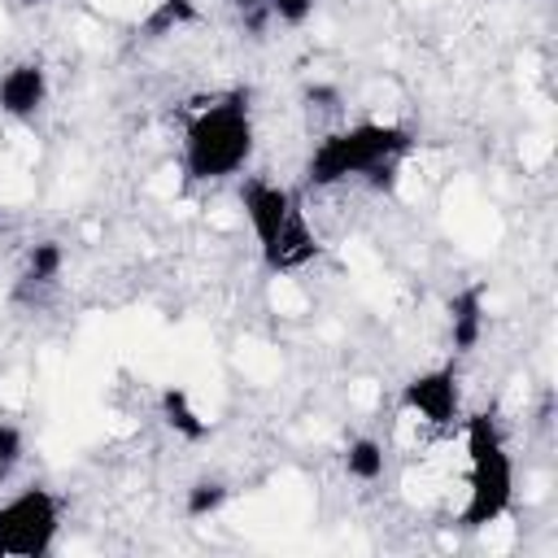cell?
Wrapping results in <instances>:
<instances>
[{
	"instance_id": "6da1fadb",
	"label": "cell",
	"mask_w": 558,
	"mask_h": 558,
	"mask_svg": "<svg viewBox=\"0 0 558 558\" xmlns=\"http://www.w3.org/2000/svg\"><path fill=\"white\" fill-rule=\"evenodd\" d=\"M253 157V109L248 92H227L201 105L183 126V174L192 183H218Z\"/></svg>"
},
{
	"instance_id": "7a4b0ae2",
	"label": "cell",
	"mask_w": 558,
	"mask_h": 558,
	"mask_svg": "<svg viewBox=\"0 0 558 558\" xmlns=\"http://www.w3.org/2000/svg\"><path fill=\"white\" fill-rule=\"evenodd\" d=\"M414 131L401 122H353L323 135L305 161V187H336L344 179H366L379 166H401L414 153Z\"/></svg>"
},
{
	"instance_id": "3957f363",
	"label": "cell",
	"mask_w": 558,
	"mask_h": 558,
	"mask_svg": "<svg viewBox=\"0 0 558 558\" xmlns=\"http://www.w3.org/2000/svg\"><path fill=\"white\" fill-rule=\"evenodd\" d=\"M462 432H466V506L458 523L466 532H480L510 510L514 462H510V449H506V436L493 410H475Z\"/></svg>"
},
{
	"instance_id": "277c9868",
	"label": "cell",
	"mask_w": 558,
	"mask_h": 558,
	"mask_svg": "<svg viewBox=\"0 0 558 558\" xmlns=\"http://www.w3.org/2000/svg\"><path fill=\"white\" fill-rule=\"evenodd\" d=\"M61 532V501L52 488L31 484L0 506V558H44Z\"/></svg>"
},
{
	"instance_id": "5b68a950",
	"label": "cell",
	"mask_w": 558,
	"mask_h": 558,
	"mask_svg": "<svg viewBox=\"0 0 558 558\" xmlns=\"http://www.w3.org/2000/svg\"><path fill=\"white\" fill-rule=\"evenodd\" d=\"M401 405L410 414H418L423 423L432 427H449L462 410V384H458V366H436V371H423L414 379H405L401 388Z\"/></svg>"
},
{
	"instance_id": "8992f818",
	"label": "cell",
	"mask_w": 558,
	"mask_h": 558,
	"mask_svg": "<svg viewBox=\"0 0 558 558\" xmlns=\"http://www.w3.org/2000/svg\"><path fill=\"white\" fill-rule=\"evenodd\" d=\"M240 205H244V218H248V227H253V235H257V248H262V257L275 248V240H279V231H283V222H288V214L301 205L283 183H270V179H262V174H248L244 183H240Z\"/></svg>"
},
{
	"instance_id": "52a82bcc",
	"label": "cell",
	"mask_w": 558,
	"mask_h": 558,
	"mask_svg": "<svg viewBox=\"0 0 558 558\" xmlns=\"http://www.w3.org/2000/svg\"><path fill=\"white\" fill-rule=\"evenodd\" d=\"M48 100V70L39 61H17L0 74V109L9 118H35Z\"/></svg>"
},
{
	"instance_id": "ba28073f",
	"label": "cell",
	"mask_w": 558,
	"mask_h": 558,
	"mask_svg": "<svg viewBox=\"0 0 558 558\" xmlns=\"http://www.w3.org/2000/svg\"><path fill=\"white\" fill-rule=\"evenodd\" d=\"M484 336V283H471L449 296V340L453 353H471Z\"/></svg>"
},
{
	"instance_id": "9c48e42d",
	"label": "cell",
	"mask_w": 558,
	"mask_h": 558,
	"mask_svg": "<svg viewBox=\"0 0 558 558\" xmlns=\"http://www.w3.org/2000/svg\"><path fill=\"white\" fill-rule=\"evenodd\" d=\"M161 418H166L183 440H205V436H209V418H201V410L192 405L187 388H179V384L161 388Z\"/></svg>"
},
{
	"instance_id": "30bf717a",
	"label": "cell",
	"mask_w": 558,
	"mask_h": 558,
	"mask_svg": "<svg viewBox=\"0 0 558 558\" xmlns=\"http://www.w3.org/2000/svg\"><path fill=\"white\" fill-rule=\"evenodd\" d=\"M65 266V253L57 240H39L31 253H26V270H22V288H52L57 275Z\"/></svg>"
},
{
	"instance_id": "8fae6325",
	"label": "cell",
	"mask_w": 558,
	"mask_h": 558,
	"mask_svg": "<svg viewBox=\"0 0 558 558\" xmlns=\"http://www.w3.org/2000/svg\"><path fill=\"white\" fill-rule=\"evenodd\" d=\"M196 17H201V13H196L192 0H157V9L140 22V35H144V39H161V35H170V31H179V26L196 22Z\"/></svg>"
},
{
	"instance_id": "7c38bea8",
	"label": "cell",
	"mask_w": 558,
	"mask_h": 558,
	"mask_svg": "<svg viewBox=\"0 0 558 558\" xmlns=\"http://www.w3.org/2000/svg\"><path fill=\"white\" fill-rule=\"evenodd\" d=\"M344 471H349L353 480H362V484H375V480L384 475V445H379L375 436L349 440V449H344Z\"/></svg>"
},
{
	"instance_id": "4fadbf2b",
	"label": "cell",
	"mask_w": 558,
	"mask_h": 558,
	"mask_svg": "<svg viewBox=\"0 0 558 558\" xmlns=\"http://www.w3.org/2000/svg\"><path fill=\"white\" fill-rule=\"evenodd\" d=\"M227 497H231V488L222 484V480H196L192 488H187V497H183V514L187 519H209V514H218L222 506H227Z\"/></svg>"
},
{
	"instance_id": "5bb4252c",
	"label": "cell",
	"mask_w": 558,
	"mask_h": 558,
	"mask_svg": "<svg viewBox=\"0 0 558 558\" xmlns=\"http://www.w3.org/2000/svg\"><path fill=\"white\" fill-rule=\"evenodd\" d=\"M22 453H26V432L17 423H0V484L17 471Z\"/></svg>"
},
{
	"instance_id": "9a60e30c",
	"label": "cell",
	"mask_w": 558,
	"mask_h": 558,
	"mask_svg": "<svg viewBox=\"0 0 558 558\" xmlns=\"http://www.w3.org/2000/svg\"><path fill=\"white\" fill-rule=\"evenodd\" d=\"M266 13L283 26H301L314 13V0H266Z\"/></svg>"
},
{
	"instance_id": "2e32d148",
	"label": "cell",
	"mask_w": 558,
	"mask_h": 558,
	"mask_svg": "<svg viewBox=\"0 0 558 558\" xmlns=\"http://www.w3.org/2000/svg\"><path fill=\"white\" fill-rule=\"evenodd\" d=\"M240 13H248V9H266V0H231Z\"/></svg>"
},
{
	"instance_id": "e0dca14e",
	"label": "cell",
	"mask_w": 558,
	"mask_h": 558,
	"mask_svg": "<svg viewBox=\"0 0 558 558\" xmlns=\"http://www.w3.org/2000/svg\"><path fill=\"white\" fill-rule=\"evenodd\" d=\"M17 4H44V0H17Z\"/></svg>"
}]
</instances>
